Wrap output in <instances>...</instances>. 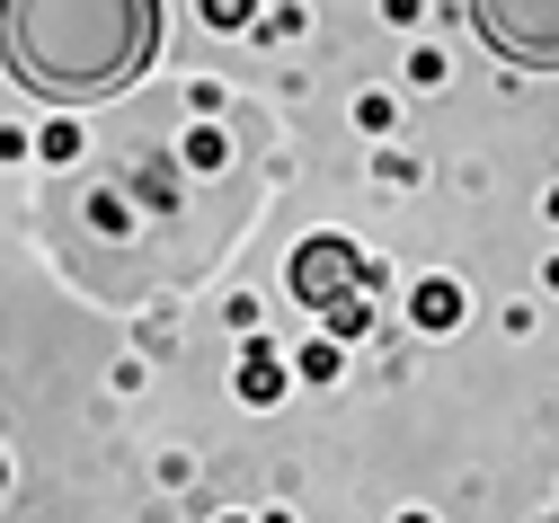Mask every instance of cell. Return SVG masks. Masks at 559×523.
Listing matches in <instances>:
<instances>
[{
    "label": "cell",
    "instance_id": "obj_1",
    "mask_svg": "<svg viewBox=\"0 0 559 523\" xmlns=\"http://www.w3.org/2000/svg\"><path fill=\"white\" fill-rule=\"evenodd\" d=\"M0 54L36 98H116L160 54V0H0Z\"/></svg>",
    "mask_w": 559,
    "mask_h": 523
},
{
    "label": "cell",
    "instance_id": "obj_2",
    "mask_svg": "<svg viewBox=\"0 0 559 523\" xmlns=\"http://www.w3.org/2000/svg\"><path fill=\"white\" fill-rule=\"evenodd\" d=\"M471 19L507 71H559V0H471Z\"/></svg>",
    "mask_w": 559,
    "mask_h": 523
},
{
    "label": "cell",
    "instance_id": "obj_3",
    "mask_svg": "<svg viewBox=\"0 0 559 523\" xmlns=\"http://www.w3.org/2000/svg\"><path fill=\"white\" fill-rule=\"evenodd\" d=\"M346 284H356V249H346V240H329V231H320V240H302V249H294V302H311V311H320L329 293H346Z\"/></svg>",
    "mask_w": 559,
    "mask_h": 523
},
{
    "label": "cell",
    "instance_id": "obj_4",
    "mask_svg": "<svg viewBox=\"0 0 559 523\" xmlns=\"http://www.w3.org/2000/svg\"><path fill=\"white\" fill-rule=\"evenodd\" d=\"M240 400H249V408H275V400H285V364L266 355V337H249V355H240Z\"/></svg>",
    "mask_w": 559,
    "mask_h": 523
},
{
    "label": "cell",
    "instance_id": "obj_5",
    "mask_svg": "<svg viewBox=\"0 0 559 523\" xmlns=\"http://www.w3.org/2000/svg\"><path fill=\"white\" fill-rule=\"evenodd\" d=\"M408 320L427 329V337H444V329L462 320V284H444V275H436V284H417V302H408Z\"/></svg>",
    "mask_w": 559,
    "mask_h": 523
},
{
    "label": "cell",
    "instance_id": "obj_6",
    "mask_svg": "<svg viewBox=\"0 0 559 523\" xmlns=\"http://www.w3.org/2000/svg\"><path fill=\"white\" fill-rule=\"evenodd\" d=\"M320 320H329V337H365V293H329Z\"/></svg>",
    "mask_w": 559,
    "mask_h": 523
},
{
    "label": "cell",
    "instance_id": "obj_7",
    "mask_svg": "<svg viewBox=\"0 0 559 523\" xmlns=\"http://www.w3.org/2000/svg\"><path fill=\"white\" fill-rule=\"evenodd\" d=\"M356 124H365V133H391V124H400V98H391V90H365V98H356Z\"/></svg>",
    "mask_w": 559,
    "mask_h": 523
},
{
    "label": "cell",
    "instance_id": "obj_8",
    "mask_svg": "<svg viewBox=\"0 0 559 523\" xmlns=\"http://www.w3.org/2000/svg\"><path fill=\"white\" fill-rule=\"evenodd\" d=\"M249 19H258V0H204V27H223V36L249 27Z\"/></svg>",
    "mask_w": 559,
    "mask_h": 523
},
{
    "label": "cell",
    "instance_id": "obj_9",
    "mask_svg": "<svg viewBox=\"0 0 559 523\" xmlns=\"http://www.w3.org/2000/svg\"><path fill=\"white\" fill-rule=\"evenodd\" d=\"M337 364H346L337 346H302V364H294V372H302V382H337Z\"/></svg>",
    "mask_w": 559,
    "mask_h": 523
},
{
    "label": "cell",
    "instance_id": "obj_10",
    "mask_svg": "<svg viewBox=\"0 0 559 523\" xmlns=\"http://www.w3.org/2000/svg\"><path fill=\"white\" fill-rule=\"evenodd\" d=\"M408 81H427V90H436V81H444V54H436V45H417V54H408Z\"/></svg>",
    "mask_w": 559,
    "mask_h": 523
},
{
    "label": "cell",
    "instance_id": "obj_11",
    "mask_svg": "<svg viewBox=\"0 0 559 523\" xmlns=\"http://www.w3.org/2000/svg\"><path fill=\"white\" fill-rule=\"evenodd\" d=\"M400 523H436V514H417V506H408V514H400Z\"/></svg>",
    "mask_w": 559,
    "mask_h": 523
},
{
    "label": "cell",
    "instance_id": "obj_12",
    "mask_svg": "<svg viewBox=\"0 0 559 523\" xmlns=\"http://www.w3.org/2000/svg\"><path fill=\"white\" fill-rule=\"evenodd\" d=\"M0 479H10V462H0Z\"/></svg>",
    "mask_w": 559,
    "mask_h": 523
},
{
    "label": "cell",
    "instance_id": "obj_13",
    "mask_svg": "<svg viewBox=\"0 0 559 523\" xmlns=\"http://www.w3.org/2000/svg\"><path fill=\"white\" fill-rule=\"evenodd\" d=\"M223 523H240V514H223Z\"/></svg>",
    "mask_w": 559,
    "mask_h": 523
}]
</instances>
